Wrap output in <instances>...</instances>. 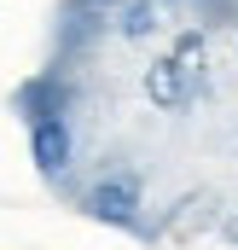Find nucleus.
Listing matches in <instances>:
<instances>
[{"label":"nucleus","mask_w":238,"mask_h":250,"mask_svg":"<svg viewBox=\"0 0 238 250\" xmlns=\"http://www.w3.org/2000/svg\"><path fill=\"white\" fill-rule=\"evenodd\" d=\"M139 169H128V163H111V169H99L87 187H81V209L93 215V221H105V227H122V233H145V221H139Z\"/></svg>","instance_id":"obj_1"},{"label":"nucleus","mask_w":238,"mask_h":250,"mask_svg":"<svg viewBox=\"0 0 238 250\" xmlns=\"http://www.w3.org/2000/svg\"><path fill=\"white\" fill-rule=\"evenodd\" d=\"M139 93H145V105H151V111H169V117H180V111H192V105H198L209 87H203V82H192V76H186V70H180V64L163 53V59H151L145 70H139Z\"/></svg>","instance_id":"obj_2"},{"label":"nucleus","mask_w":238,"mask_h":250,"mask_svg":"<svg viewBox=\"0 0 238 250\" xmlns=\"http://www.w3.org/2000/svg\"><path fill=\"white\" fill-rule=\"evenodd\" d=\"M29 157H35L41 181H53V187H59L64 169H70V157H76L70 117H41V123H29Z\"/></svg>","instance_id":"obj_3"},{"label":"nucleus","mask_w":238,"mask_h":250,"mask_svg":"<svg viewBox=\"0 0 238 250\" xmlns=\"http://www.w3.org/2000/svg\"><path fill=\"white\" fill-rule=\"evenodd\" d=\"M221 198L215 192H186L175 209H163V227H157V239H169V245H186V239H198V233H209V227H221Z\"/></svg>","instance_id":"obj_4"},{"label":"nucleus","mask_w":238,"mask_h":250,"mask_svg":"<svg viewBox=\"0 0 238 250\" xmlns=\"http://www.w3.org/2000/svg\"><path fill=\"white\" fill-rule=\"evenodd\" d=\"M111 29H117L122 41H151L157 29H163V0H122L117 12H111Z\"/></svg>","instance_id":"obj_5"},{"label":"nucleus","mask_w":238,"mask_h":250,"mask_svg":"<svg viewBox=\"0 0 238 250\" xmlns=\"http://www.w3.org/2000/svg\"><path fill=\"white\" fill-rule=\"evenodd\" d=\"M215 233H221V239L238 250V209H227V215H221V227H215Z\"/></svg>","instance_id":"obj_6"},{"label":"nucleus","mask_w":238,"mask_h":250,"mask_svg":"<svg viewBox=\"0 0 238 250\" xmlns=\"http://www.w3.org/2000/svg\"><path fill=\"white\" fill-rule=\"evenodd\" d=\"M163 6H186V12H203L209 0H163Z\"/></svg>","instance_id":"obj_7"}]
</instances>
